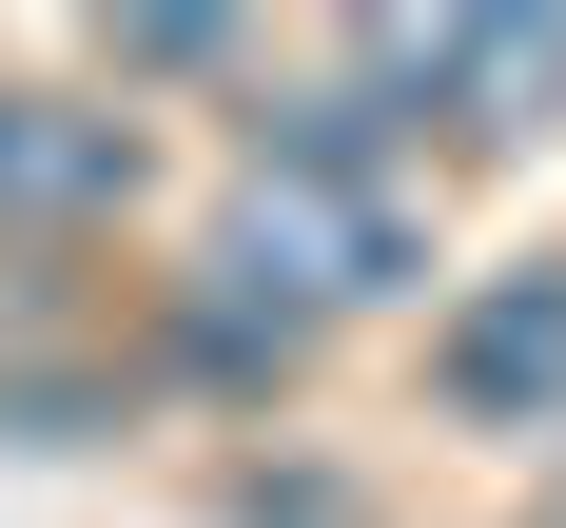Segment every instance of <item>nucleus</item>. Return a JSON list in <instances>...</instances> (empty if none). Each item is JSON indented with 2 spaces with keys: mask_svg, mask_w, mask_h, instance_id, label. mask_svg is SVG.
<instances>
[{
  "mask_svg": "<svg viewBox=\"0 0 566 528\" xmlns=\"http://www.w3.org/2000/svg\"><path fill=\"white\" fill-rule=\"evenodd\" d=\"M450 99L527 137V117L566 99V20H450Z\"/></svg>",
  "mask_w": 566,
  "mask_h": 528,
  "instance_id": "4",
  "label": "nucleus"
},
{
  "mask_svg": "<svg viewBox=\"0 0 566 528\" xmlns=\"http://www.w3.org/2000/svg\"><path fill=\"white\" fill-rule=\"evenodd\" d=\"M117 196H137V137H117V117H78V99H0V216H20V235L117 216Z\"/></svg>",
  "mask_w": 566,
  "mask_h": 528,
  "instance_id": "3",
  "label": "nucleus"
},
{
  "mask_svg": "<svg viewBox=\"0 0 566 528\" xmlns=\"http://www.w3.org/2000/svg\"><path fill=\"white\" fill-rule=\"evenodd\" d=\"M216 293L234 313H274V333H313V313H371V293H410V196L371 157H254L216 216Z\"/></svg>",
  "mask_w": 566,
  "mask_h": 528,
  "instance_id": "1",
  "label": "nucleus"
},
{
  "mask_svg": "<svg viewBox=\"0 0 566 528\" xmlns=\"http://www.w3.org/2000/svg\"><path fill=\"white\" fill-rule=\"evenodd\" d=\"M430 392L469 411V431H566V255H527V275H489L430 333Z\"/></svg>",
  "mask_w": 566,
  "mask_h": 528,
  "instance_id": "2",
  "label": "nucleus"
}]
</instances>
